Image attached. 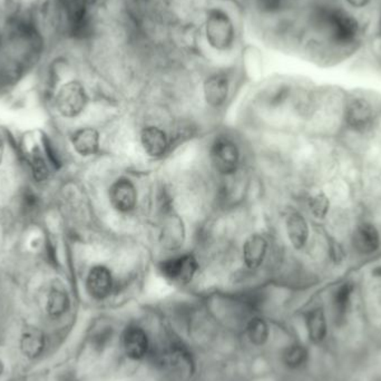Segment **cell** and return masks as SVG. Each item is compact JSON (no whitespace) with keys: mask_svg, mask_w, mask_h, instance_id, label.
I'll return each mask as SVG.
<instances>
[{"mask_svg":"<svg viewBox=\"0 0 381 381\" xmlns=\"http://www.w3.org/2000/svg\"><path fill=\"white\" fill-rule=\"evenodd\" d=\"M285 229L289 241L294 249H305L310 238V228L307 219L300 212H291L285 219Z\"/></svg>","mask_w":381,"mask_h":381,"instance_id":"8fae6325","label":"cell"},{"mask_svg":"<svg viewBox=\"0 0 381 381\" xmlns=\"http://www.w3.org/2000/svg\"><path fill=\"white\" fill-rule=\"evenodd\" d=\"M210 157L214 168L223 175L233 174L239 166V148L233 141L227 138H220L214 141L210 151Z\"/></svg>","mask_w":381,"mask_h":381,"instance_id":"5b68a950","label":"cell"},{"mask_svg":"<svg viewBox=\"0 0 381 381\" xmlns=\"http://www.w3.org/2000/svg\"><path fill=\"white\" fill-rule=\"evenodd\" d=\"M110 201L113 208L120 213H129L138 202V191L127 178H118L110 189Z\"/></svg>","mask_w":381,"mask_h":381,"instance_id":"9c48e42d","label":"cell"},{"mask_svg":"<svg viewBox=\"0 0 381 381\" xmlns=\"http://www.w3.org/2000/svg\"><path fill=\"white\" fill-rule=\"evenodd\" d=\"M321 33L337 47L354 44L359 35V24L352 15L341 8H324L317 15Z\"/></svg>","mask_w":381,"mask_h":381,"instance_id":"6da1fadb","label":"cell"},{"mask_svg":"<svg viewBox=\"0 0 381 381\" xmlns=\"http://www.w3.org/2000/svg\"><path fill=\"white\" fill-rule=\"evenodd\" d=\"M230 82L227 75L213 74L208 76L204 82L203 94L206 102L211 107H220L228 99Z\"/></svg>","mask_w":381,"mask_h":381,"instance_id":"7c38bea8","label":"cell"},{"mask_svg":"<svg viewBox=\"0 0 381 381\" xmlns=\"http://www.w3.org/2000/svg\"><path fill=\"white\" fill-rule=\"evenodd\" d=\"M71 144L80 157L95 155L99 148V134L92 127L80 129L71 136Z\"/></svg>","mask_w":381,"mask_h":381,"instance_id":"9a60e30c","label":"cell"},{"mask_svg":"<svg viewBox=\"0 0 381 381\" xmlns=\"http://www.w3.org/2000/svg\"><path fill=\"white\" fill-rule=\"evenodd\" d=\"M378 120L376 107L371 99L362 95H351L343 103V127L357 135L371 132Z\"/></svg>","mask_w":381,"mask_h":381,"instance_id":"7a4b0ae2","label":"cell"},{"mask_svg":"<svg viewBox=\"0 0 381 381\" xmlns=\"http://www.w3.org/2000/svg\"><path fill=\"white\" fill-rule=\"evenodd\" d=\"M378 31H379V34H380L381 35V9H380V14H379Z\"/></svg>","mask_w":381,"mask_h":381,"instance_id":"f1b7e54d","label":"cell"},{"mask_svg":"<svg viewBox=\"0 0 381 381\" xmlns=\"http://www.w3.org/2000/svg\"><path fill=\"white\" fill-rule=\"evenodd\" d=\"M184 239V229L181 220L178 217H170L165 221L162 230L163 245L174 250L181 247Z\"/></svg>","mask_w":381,"mask_h":381,"instance_id":"ac0fdd59","label":"cell"},{"mask_svg":"<svg viewBox=\"0 0 381 381\" xmlns=\"http://www.w3.org/2000/svg\"><path fill=\"white\" fill-rule=\"evenodd\" d=\"M82 1H84V3H85L87 6H92L96 3L97 0H82Z\"/></svg>","mask_w":381,"mask_h":381,"instance_id":"83f0119b","label":"cell"},{"mask_svg":"<svg viewBox=\"0 0 381 381\" xmlns=\"http://www.w3.org/2000/svg\"><path fill=\"white\" fill-rule=\"evenodd\" d=\"M247 335H249L250 340L252 341L257 346L264 345L268 340V337H269L268 324L262 319H252V320L250 321L249 326H247Z\"/></svg>","mask_w":381,"mask_h":381,"instance_id":"7402d4cb","label":"cell"},{"mask_svg":"<svg viewBox=\"0 0 381 381\" xmlns=\"http://www.w3.org/2000/svg\"><path fill=\"white\" fill-rule=\"evenodd\" d=\"M45 348V336L36 328L26 330L20 338V349L29 359L41 356Z\"/></svg>","mask_w":381,"mask_h":381,"instance_id":"e0dca14e","label":"cell"},{"mask_svg":"<svg viewBox=\"0 0 381 381\" xmlns=\"http://www.w3.org/2000/svg\"><path fill=\"white\" fill-rule=\"evenodd\" d=\"M268 251V242L261 234H252L244 242L243 261L249 269H258L264 264Z\"/></svg>","mask_w":381,"mask_h":381,"instance_id":"5bb4252c","label":"cell"},{"mask_svg":"<svg viewBox=\"0 0 381 381\" xmlns=\"http://www.w3.org/2000/svg\"><path fill=\"white\" fill-rule=\"evenodd\" d=\"M86 288L94 299L103 300L110 296L113 289V277L110 270L104 266L92 268L86 280Z\"/></svg>","mask_w":381,"mask_h":381,"instance_id":"30bf717a","label":"cell"},{"mask_svg":"<svg viewBox=\"0 0 381 381\" xmlns=\"http://www.w3.org/2000/svg\"><path fill=\"white\" fill-rule=\"evenodd\" d=\"M283 362L291 369H299L307 365L309 360V351L301 343H294L285 349L282 356Z\"/></svg>","mask_w":381,"mask_h":381,"instance_id":"ffe728a7","label":"cell"},{"mask_svg":"<svg viewBox=\"0 0 381 381\" xmlns=\"http://www.w3.org/2000/svg\"><path fill=\"white\" fill-rule=\"evenodd\" d=\"M350 245L359 257H371L381 249V233L371 221H360L354 225L350 236Z\"/></svg>","mask_w":381,"mask_h":381,"instance_id":"277c9868","label":"cell"},{"mask_svg":"<svg viewBox=\"0 0 381 381\" xmlns=\"http://www.w3.org/2000/svg\"><path fill=\"white\" fill-rule=\"evenodd\" d=\"M305 328L308 337L315 346H324L326 343H332L331 324L324 305H315L308 311Z\"/></svg>","mask_w":381,"mask_h":381,"instance_id":"ba28073f","label":"cell"},{"mask_svg":"<svg viewBox=\"0 0 381 381\" xmlns=\"http://www.w3.org/2000/svg\"><path fill=\"white\" fill-rule=\"evenodd\" d=\"M198 260L194 255L183 254L163 261L159 266V271L164 279L171 282L189 283L198 271Z\"/></svg>","mask_w":381,"mask_h":381,"instance_id":"8992f818","label":"cell"},{"mask_svg":"<svg viewBox=\"0 0 381 381\" xmlns=\"http://www.w3.org/2000/svg\"><path fill=\"white\" fill-rule=\"evenodd\" d=\"M31 168L36 181L45 182L48 178L50 170L45 162L44 157H41V152H36L31 155Z\"/></svg>","mask_w":381,"mask_h":381,"instance_id":"603a6c76","label":"cell"},{"mask_svg":"<svg viewBox=\"0 0 381 381\" xmlns=\"http://www.w3.org/2000/svg\"><path fill=\"white\" fill-rule=\"evenodd\" d=\"M69 298L66 291L62 288H52L47 298V311L54 318L61 317L69 310Z\"/></svg>","mask_w":381,"mask_h":381,"instance_id":"d6986e66","label":"cell"},{"mask_svg":"<svg viewBox=\"0 0 381 381\" xmlns=\"http://www.w3.org/2000/svg\"><path fill=\"white\" fill-rule=\"evenodd\" d=\"M259 6L262 10L272 13V11L278 10L281 7L282 0H257Z\"/></svg>","mask_w":381,"mask_h":381,"instance_id":"cb8c5ba5","label":"cell"},{"mask_svg":"<svg viewBox=\"0 0 381 381\" xmlns=\"http://www.w3.org/2000/svg\"><path fill=\"white\" fill-rule=\"evenodd\" d=\"M86 104L87 95L80 82H67L56 96V108L64 117H76L84 110Z\"/></svg>","mask_w":381,"mask_h":381,"instance_id":"52a82bcc","label":"cell"},{"mask_svg":"<svg viewBox=\"0 0 381 381\" xmlns=\"http://www.w3.org/2000/svg\"><path fill=\"white\" fill-rule=\"evenodd\" d=\"M206 36L208 45L215 50L227 52L233 47L236 28L224 10L219 8L210 10L206 18Z\"/></svg>","mask_w":381,"mask_h":381,"instance_id":"3957f363","label":"cell"},{"mask_svg":"<svg viewBox=\"0 0 381 381\" xmlns=\"http://www.w3.org/2000/svg\"><path fill=\"white\" fill-rule=\"evenodd\" d=\"M308 208L315 219L324 220L330 212V200L324 192L315 193L308 199Z\"/></svg>","mask_w":381,"mask_h":381,"instance_id":"44dd1931","label":"cell"},{"mask_svg":"<svg viewBox=\"0 0 381 381\" xmlns=\"http://www.w3.org/2000/svg\"><path fill=\"white\" fill-rule=\"evenodd\" d=\"M45 153L47 154V157L50 159V163H52V165H55L56 168H59V161H58L57 155H56L55 152L52 151V146H50V141L45 140L44 142Z\"/></svg>","mask_w":381,"mask_h":381,"instance_id":"d4e9b609","label":"cell"},{"mask_svg":"<svg viewBox=\"0 0 381 381\" xmlns=\"http://www.w3.org/2000/svg\"><path fill=\"white\" fill-rule=\"evenodd\" d=\"M141 144L148 157H161L166 153L168 138L164 131L157 127H148L141 133Z\"/></svg>","mask_w":381,"mask_h":381,"instance_id":"4fadbf2b","label":"cell"},{"mask_svg":"<svg viewBox=\"0 0 381 381\" xmlns=\"http://www.w3.org/2000/svg\"><path fill=\"white\" fill-rule=\"evenodd\" d=\"M148 339L145 332L138 326H131L124 335V349L131 359L138 360L145 356Z\"/></svg>","mask_w":381,"mask_h":381,"instance_id":"2e32d148","label":"cell"},{"mask_svg":"<svg viewBox=\"0 0 381 381\" xmlns=\"http://www.w3.org/2000/svg\"><path fill=\"white\" fill-rule=\"evenodd\" d=\"M3 152H5V144H3V138H0V164L3 162Z\"/></svg>","mask_w":381,"mask_h":381,"instance_id":"4316f807","label":"cell"},{"mask_svg":"<svg viewBox=\"0 0 381 381\" xmlns=\"http://www.w3.org/2000/svg\"><path fill=\"white\" fill-rule=\"evenodd\" d=\"M346 1L354 8H364L371 3V0H346Z\"/></svg>","mask_w":381,"mask_h":381,"instance_id":"484cf974","label":"cell"}]
</instances>
